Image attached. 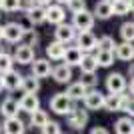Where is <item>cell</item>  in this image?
Listing matches in <instances>:
<instances>
[{
	"instance_id": "obj_1",
	"label": "cell",
	"mask_w": 134,
	"mask_h": 134,
	"mask_svg": "<svg viewBox=\"0 0 134 134\" xmlns=\"http://www.w3.org/2000/svg\"><path fill=\"white\" fill-rule=\"evenodd\" d=\"M72 26H74V30H80V32L92 30V26H94V16H92V12H88V10L76 12L74 18H72Z\"/></svg>"
},
{
	"instance_id": "obj_2",
	"label": "cell",
	"mask_w": 134,
	"mask_h": 134,
	"mask_svg": "<svg viewBox=\"0 0 134 134\" xmlns=\"http://www.w3.org/2000/svg\"><path fill=\"white\" fill-rule=\"evenodd\" d=\"M24 34H26V30L18 22H10V24H6V26L2 28V38L8 40V42H20V40L24 38Z\"/></svg>"
},
{
	"instance_id": "obj_3",
	"label": "cell",
	"mask_w": 134,
	"mask_h": 134,
	"mask_svg": "<svg viewBox=\"0 0 134 134\" xmlns=\"http://www.w3.org/2000/svg\"><path fill=\"white\" fill-rule=\"evenodd\" d=\"M50 110L56 112V114H64V116H66L68 112L72 110V102L66 98L64 92L54 94V96H52V100H50Z\"/></svg>"
},
{
	"instance_id": "obj_4",
	"label": "cell",
	"mask_w": 134,
	"mask_h": 134,
	"mask_svg": "<svg viewBox=\"0 0 134 134\" xmlns=\"http://www.w3.org/2000/svg\"><path fill=\"white\" fill-rule=\"evenodd\" d=\"M64 18H66V12L64 8L58 4H50L48 8H44V22H50V24H64Z\"/></svg>"
},
{
	"instance_id": "obj_5",
	"label": "cell",
	"mask_w": 134,
	"mask_h": 134,
	"mask_svg": "<svg viewBox=\"0 0 134 134\" xmlns=\"http://www.w3.org/2000/svg\"><path fill=\"white\" fill-rule=\"evenodd\" d=\"M54 36H56V42L66 46L68 42H72L76 38V30H74L72 24H58V28L54 30Z\"/></svg>"
},
{
	"instance_id": "obj_6",
	"label": "cell",
	"mask_w": 134,
	"mask_h": 134,
	"mask_svg": "<svg viewBox=\"0 0 134 134\" xmlns=\"http://www.w3.org/2000/svg\"><path fill=\"white\" fill-rule=\"evenodd\" d=\"M86 122H88V112L86 110H70L68 112V126L74 130H82L84 126H86Z\"/></svg>"
},
{
	"instance_id": "obj_7",
	"label": "cell",
	"mask_w": 134,
	"mask_h": 134,
	"mask_svg": "<svg viewBox=\"0 0 134 134\" xmlns=\"http://www.w3.org/2000/svg\"><path fill=\"white\" fill-rule=\"evenodd\" d=\"M84 106L86 110H100L102 104H104V94H102L100 90H90L84 94Z\"/></svg>"
},
{
	"instance_id": "obj_8",
	"label": "cell",
	"mask_w": 134,
	"mask_h": 134,
	"mask_svg": "<svg viewBox=\"0 0 134 134\" xmlns=\"http://www.w3.org/2000/svg\"><path fill=\"white\" fill-rule=\"evenodd\" d=\"M106 88H108L110 94H122L124 88H126V78H124L122 74H118V72L110 74L106 78Z\"/></svg>"
},
{
	"instance_id": "obj_9",
	"label": "cell",
	"mask_w": 134,
	"mask_h": 134,
	"mask_svg": "<svg viewBox=\"0 0 134 134\" xmlns=\"http://www.w3.org/2000/svg\"><path fill=\"white\" fill-rule=\"evenodd\" d=\"M76 42H78V46H76V48H78L82 54L96 48V36L90 32V30H84V32H80V34H78V38H76Z\"/></svg>"
},
{
	"instance_id": "obj_10",
	"label": "cell",
	"mask_w": 134,
	"mask_h": 134,
	"mask_svg": "<svg viewBox=\"0 0 134 134\" xmlns=\"http://www.w3.org/2000/svg\"><path fill=\"white\" fill-rule=\"evenodd\" d=\"M32 64V76L34 78H46V76H50L52 72V66H50V62L46 60V58H38V60H34L30 62Z\"/></svg>"
},
{
	"instance_id": "obj_11",
	"label": "cell",
	"mask_w": 134,
	"mask_h": 134,
	"mask_svg": "<svg viewBox=\"0 0 134 134\" xmlns=\"http://www.w3.org/2000/svg\"><path fill=\"white\" fill-rule=\"evenodd\" d=\"M18 64H30L34 60V50L30 44H22V46H16V52H14V58Z\"/></svg>"
},
{
	"instance_id": "obj_12",
	"label": "cell",
	"mask_w": 134,
	"mask_h": 134,
	"mask_svg": "<svg viewBox=\"0 0 134 134\" xmlns=\"http://www.w3.org/2000/svg\"><path fill=\"white\" fill-rule=\"evenodd\" d=\"M0 128L4 130V134H24L26 126H24V122L16 116V118H6V122L2 124Z\"/></svg>"
},
{
	"instance_id": "obj_13",
	"label": "cell",
	"mask_w": 134,
	"mask_h": 134,
	"mask_svg": "<svg viewBox=\"0 0 134 134\" xmlns=\"http://www.w3.org/2000/svg\"><path fill=\"white\" fill-rule=\"evenodd\" d=\"M22 84V74H18L16 70H8L6 74H2V86L8 90H16Z\"/></svg>"
},
{
	"instance_id": "obj_14",
	"label": "cell",
	"mask_w": 134,
	"mask_h": 134,
	"mask_svg": "<svg viewBox=\"0 0 134 134\" xmlns=\"http://www.w3.org/2000/svg\"><path fill=\"white\" fill-rule=\"evenodd\" d=\"M18 108L24 112H34V110H38L40 108V100H38V96L36 94H24L22 98H20V102H18Z\"/></svg>"
},
{
	"instance_id": "obj_15",
	"label": "cell",
	"mask_w": 134,
	"mask_h": 134,
	"mask_svg": "<svg viewBox=\"0 0 134 134\" xmlns=\"http://www.w3.org/2000/svg\"><path fill=\"white\" fill-rule=\"evenodd\" d=\"M50 74L58 84H66V82H70V78H72V68L66 66V64H60V66L52 68Z\"/></svg>"
},
{
	"instance_id": "obj_16",
	"label": "cell",
	"mask_w": 134,
	"mask_h": 134,
	"mask_svg": "<svg viewBox=\"0 0 134 134\" xmlns=\"http://www.w3.org/2000/svg\"><path fill=\"white\" fill-rule=\"evenodd\" d=\"M62 60L66 66H78L80 60H82V52L76 48V46H70V48H64V54H62Z\"/></svg>"
},
{
	"instance_id": "obj_17",
	"label": "cell",
	"mask_w": 134,
	"mask_h": 134,
	"mask_svg": "<svg viewBox=\"0 0 134 134\" xmlns=\"http://www.w3.org/2000/svg\"><path fill=\"white\" fill-rule=\"evenodd\" d=\"M18 100H14V98H6L4 102H2V106H0V112H2V116L4 118H16L18 116Z\"/></svg>"
},
{
	"instance_id": "obj_18",
	"label": "cell",
	"mask_w": 134,
	"mask_h": 134,
	"mask_svg": "<svg viewBox=\"0 0 134 134\" xmlns=\"http://www.w3.org/2000/svg\"><path fill=\"white\" fill-rule=\"evenodd\" d=\"M86 92H88V90L84 88V86H82L80 82H74V84H70V86L66 88V92H64V94H66V98H68V100L72 102V100H82Z\"/></svg>"
},
{
	"instance_id": "obj_19",
	"label": "cell",
	"mask_w": 134,
	"mask_h": 134,
	"mask_svg": "<svg viewBox=\"0 0 134 134\" xmlns=\"http://www.w3.org/2000/svg\"><path fill=\"white\" fill-rule=\"evenodd\" d=\"M92 16H98L100 20H106V18L112 16V8H110V2H106V0H100V2H96L94 6V12H92Z\"/></svg>"
},
{
	"instance_id": "obj_20",
	"label": "cell",
	"mask_w": 134,
	"mask_h": 134,
	"mask_svg": "<svg viewBox=\"0 0 134 134\" xmlns=\"http://www.w3.org/2000/svg\"><path fill=\"white\" fill-rule=\"evenodd\" d=\"M120 102H122V94H108V96H104L102 108L108 112H118L120 110Z\"/></svg>"
},
{
	"instance_id": "obj_21",
	"label": "cell",
	"mask_w": 134,
	"mask_h": 134,
	"mask_svg": "<svg viewBox=\"0 0 134 134\" xmlns=\"http://www.w3.org/2000/svg\"><path fill=\"white\" fill-rule=\"evenodd\" d=\"M20 88L24 90V94H36V90L40 88V80L34 78V76H22Z\"/></svg>"
},
{
	"instance_id": "obj_22",
	"label": "cell",
	"mask_w": 134,
	"mask_h": 134,
	"mask_svg": "<svg viewBox=\"0 0 134 134\" xmlns=\"http://www.w3.org/2000/svg\"><path fill=\"white\" fill-rule=\"evenodd\" d=\"M114 52H116V56L120 58V60H132V56H134L132 42H122V44H116Z\"/></svg>"
},
{
	"instance_id": "obj_23",
	"label": "cell",
	"mask_w": 134,
	"mask_h": 134,
	"mask_svg": "<svg viewBox=\"0 0 134 134\" xmlns=\"http://www.w3.org/2000/svg\"><path fill=\"white\" fill-rule=\"evenodd\" d=\"M78 66L82 68V74H94L96 68H98V64H96V60H94L92 54H82V60H80Z\"/></svg>"
},
{
	"instance_id": "obj_24",
	"label": "cell",
	"mask_w": 134,
	"mask_h": 134,
	"mask_svg": "<svg viewBox=\"0 0 134 134\" xmlns=\"http://www.w3.org/2000/svg\"><path fill=\"white\" fill-rule=\"evenodd\" d=\"M64 48L66 46L60 44V42H50V44L46 46V54H48V58L50 60H62V54H64Z\"/></svg>"
},
{
	"instance_id": "obj_25",
	"label": "cell",
	"mask_w": 134,
	"mask_h": 134,
	"mask_svg": "<svg viewBox=\"0 0 134 134\" xmlns=\"http://www.w3.org/2000/svg\"><path fill=\"white\" fill-rule=\"evenodd\" d=\"M26 18L32 24H42V22H44V8L34 4L32 8H28V10H26Z\"/></svg>"
},
{
	"instance_id": "obj_26",
	"label": "cell",
	"mask_w": 134,
	"mask_h": 134,
	"mask_svg": "<svg viewBox=\"0 0 134 134\" xmlns=\"http://www.w3.org/2000/svg\"><path fill=\"white\" fill-rule=\"evenodd\" d=\"M110 8H112V16H124V14H128L132 10V4H126L122 0H112Z\"/></svg>"
},
{
	"instance_id": "obj_27",
	"label": "cell",
	"mask_w": 134,
	"mask_h": 134,
	"mask_svg": "<svg viewBox=\"0 0 134 134\" xmlns=\"http://www.w3.org/2000/svg\"><path fill=\"white\" fill-rule=\"evenodd\" d=\"M114 130H116V134H132V130H134L132 118L130 116L120 118V120L116 122V126H114Z\"/></svg>"
},
{
	"instance_id": "obj_28",
	"label": "cell",
	"mask_w": 134,
	"mask_h": 134,
	"mask_svg": "<svg viewBox=\"0 0 134 134\" xmlns=\"http://www.w3.org/2000/svg\"><path fill=\"white\" fill-rule=\"evenodd\" d=\"M48 122V114H46L44 110H34V112H30V124L32 126H36V128H42L44 124Z\"/></svg>"
},
{
	"instance_id": "obj_29",
	"label": "cell",
	"mask_w": 134,
	"mask_h": 134,
	"mask_svg": "<svg viewBox=\"0 0 134 134\" xmlns=\"http://www.w3.org/2000/svg\"><path fill=\"white\" fill-rule=\"evenodd\" d=\"M94 60H96V64L98 66H104V68H108L114 62V52H106V50H98V54L94 56Z\"/></svg>"
},
{
	"instance_id": "obj_30",
	"label": "cell",
	"mask_w": 134,
	"mask_h": 134,
	"mask_svg": "<svg viewBox=\"0 0 134 134\" xmlns=\"http://www.w3.org/2000/svg\"><path fill=\"white\" fill-rule=\"evenodd\" d=\"M96 48H98V50H106V52H114L116 42H114L112 36H102L100 40H96Z\"/></svg>"
},
{
	"instance_id": "obj_31",
	"label": "cell",
	"mask_w": 134,
	"mask_h": 134,
	"mask_svg": "<svg viewBox=\"0 0 134 134\" xmlns=\"http://www.w3.org/2000/svg\"><path fill=\"white\" fill-rule=\"evenodd\" d=\"M120 36L124 38V42H132L134 38V24L132 22H124L120 26Z\"/></svg>"
},
{
	"instance_id": "obj_32",
	"label": "cell",
	"mask_w": 134,
	"mask_h": 134,
	"mask_svg": "<svg viewBox=\"0 0 134 134\" xmlns=\"http://www.w3.org/2000/svg\"><path fill=\"white\" fill-rule=\"evenodd\" d=\"M8 70H12V56L6 52H0V76L6 74Z\"/></svg>"
},
{
	"instance_id": "obj_33",
	"label": "cell",
	"mask_w": 134,
	"mask_h": 134,
	"mask_svg": "<svg viewBox=\"0 0 134 134\" xmlns=\"http://www.w3.org/2000/svg\"><path fill=\"white\" fill-rule=\"evenodd\" d=\"M66 6H68V10L72 12V14L86 10V2H84V0H68V2H66Z\"/></svg>"
},
{
	"instance_id": "obj_34",
	"label": "cell",
	"mask_w": 134,
	"mask_h": 134,
	"mask_svg": "<svg viewBox=\"0 0 134 134\" xmlns=\"http://www.w3.org/2000/svg\"><path fill=\"white\" fill-rule=\"evenodd\" d=\"M40 130H42V134H62L60 124H58V122H52V120H48V122H46Z\"/></svg>"
},
{
	"instance_id": "obj_35",
	"label": "cell",
	"mask_w": 134,
	"mask_h": 134,
	"mask_svg": "<svg viewBox=\"0 0 134 134\" xmlns=\"http://www.w3.org/2000/svg\"><path fill=\"white\" fill-rule=\"evenodd\" d=\"M0 8L4 12H14L20 8V0H0Z\"/></svg>"
},
{
	"instance_id": "obj_36",
	"label": "cell",
	"mask_w": 134,
	"mask_h": 134,
	"mask_svg": "<svg viewBox=\"0 0 134 134\" xmlns=\"http://www.w3.org/2000/svg\"><path fill=\"white\" fill-rule=\"evenodd\" d=\"M120 110H122V112H128V114H130V118H132V96H130V94H122Z\"/></svg>"
},
{
	"instance_id": "obj_37",
	"label": "cell",
	"mask_w": 134,
	"mask_h": 134,
	"mask_svg": "<svg viewBox=\"0 0 134 134\" xmlns=\"http://www.w3.org/2000/svg\"><path fill=\"white\" fill-rule=\"evenodd\" d=\"M98 82V80H96V76L94 74H82V80H80V84H82L84 88L88 90V88H92V86H94V84Z\"/></svg>"
},
{
	"instance_id": "obj_38",
	"label": "cell",
	"mask_w": 134,
	"mask_h": 134,
	"mask_svg": "<svg viewBox=\"0 0 134 134\" xmlns=\"http://www.w3.org/2000/svg\"><path fill=\"white\" fill-rule=\"evenodd\" d=\"M90 134H110L106 128H102V126H94V128L90 130Z\"/></svg>"
},
{
	"instance_id": "obj_39",
	"label": "cell",
	"mask_w": 134,
	"mask_h": 134,
	"mask_svg": "<svg viewBox=\"0 0 134 134\" xmlns=\"http://www.w3.org/2000/svg\"><path fill=\"white\" fill-rule=\"evenodd\" d=\"M50 2H52V0H34V4L42 6V8H44V6H50Z\"/></svg>"
},
{
	"instance_id": "obj_40",
	"label": "cell",
	"mask_w": 134,
	"mask_h": 134,
	"mask_svg": "<svg viewBox=\"0 0 134 134\" xmlns=\"http://www.w3.org/2000/svg\"><path fill=\"white\" fill-rule=\"evenodd\" d=\"M56 2H58V6H60V4H66L68 0H56Z\"/></svg>"
},
{
	"instance_id": "obj_41",
	"label": "cell",
	"mask_w": 134,
	"mask_h": 134,
	"mask_svg": "<svg viewBox=\"0 0 134 134\" xmlns=\"http://www.w3.org/2000/svg\"><path fill=\"white\" fill-rule=\"evenodd\" d=\"M122 2H126V4H132V0H122Z\"/></svg>"
},
{
	"instance_id": "obj_42",
	"label": "cell",
	"mask_w": 134,
	"mask_h": 134,
	"mask_svg": "<svg viewBox=\"0 0 134 134\" xmlns=\"http://www.w3.org/2000/svg\"><path fill=\"white\" fill-rule=\"evenodd\" d=\"M2 88H4V86H2V76H0V90H2Z\"/></svg>"
},
{
	"instance_id": "obj_43",
	"label": "cell",
	"mask_w": 134,
	"mask_h": 134,
	"mask_svg": "<svg viewBox=\"0 0 134 134\" xmlns=\"http://www.w3.org/2000/svg\"><path fill=\"white\" fill-rule=\"evenodd\" d=\"M0 40H2V28H0Z\"/></svg>"
},
{
	"instance_id": "obj_44",
	"label": "cell",
	"mask_w": 134,
	"mask_h": 134,
	"mask_svg": "<svg viewBox=\"0 0 134 134\" xmlns=\"http://www.w3.org/2000/svg\"><path fill=\"white\" fill-rule=\"evenodd\" d=\"M106 2H112V0H106Z\"/></svg>"
},
{
	"instance_id": "obj_45",
	"label": "cell",
	"mask_w": 134,
	"mask_h": 134,
	"mask_svg": "<svg viewBox=\"0 0 134 134\" xmlns=\"http://www.w3.org/2000/svg\"><path fill=\"white\" fill-rule=\"evenodd\" d=\"M0 132H2V128H0Z\"/></svg>"
}]
</instances>
